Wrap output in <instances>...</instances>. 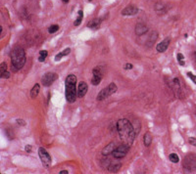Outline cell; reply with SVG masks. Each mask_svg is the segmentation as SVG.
I'll return each instance as SVG.
<instances>
[{
  "instance_id": "cell-26",
  "label": "cell",
  "mask_w": 196,
  "mask_h": 174,
  "mask_svg": "<svg viewBox=\"0 0 196 174\" xmlns=\"http://www.w3.org/2000/svg\"><path fill=\"white\" fill-rule=\"evenodd\" d=\"M187 76H188L189 78L191 79L192 81L196 84V76H194V74H193L191 71H188V73H187Z\"/></svg>"
},
{
  "instance_id": "cell-5",
  "label": "cell",
  "mask_w": 196,
  "mask_h": 174,
  "mask_svg": "<svg viewBox=\"0 0 196 174\" xmlns=\"http://www.w3.org/2000/svg\"><path fill=\"white\" fill-rule=\"evenodd\" d=\"M116 91H117V85L115 84L114 82H112V83H110L106 88H104L103 90H101L100 92H99V94L97 96V101L105 100L109 96L114 94Z\"/></svg>"
},
{
  "instance_id": "cell-28",
  "label": "cell",
  "mask_w": 196,
  "mask_h": 174,
  "mask_svg": "<svg viewBox=\"0 0 196 174\" xmlns=\"http://www.w3.org/2000/svg\"><path fill=\"white\" fill-rule=\"evenodd\" d=\"M188 141H189V143L191 144V145H193V146H196V139H195V138L190 137V138L188 139Z\"/></svg>"
},
{
  "instance_id": "cell-21",
  "label": "cell",
  "mask_w": 196,
  "mask_h": 174,
  "mask_svg": "<svg viewBox=\"0 0 196 174\" xmlns=\"http://www.w3.org/2000/svg\"><path fill=\"white\" fill-rule=\"evenodd\" d=\"M79 16H77V20L75 21V23H74V25L76 26H80V24H82V18H84V12L82 11V10H80L79 11V14H77Z\"/></svg>"
},
{
  "instance_id": "cell-17",
  "label": "cell",
  "mask_w": 196,
  "mask_h": 174,
  "mask_svg": "<svg viewBox=\"0 0 196 174\" xmlns=\"http://www.w3.org/2000/svg\"><path fill=\"white\" fill-rule=\"evenodd\" d=\"M121 168V163L120 162H112L111 164L109 165L108 170L112 173H116L120 170Z\"/></svg>"
},
{
  "instance_id": "cell-35",
  "label": "cell",
  "mask_w": 196,
  "mask_h": 174,
  "mask_svg": "<svg viewBox=\"0 0 196 174\" xmlns=\"http://www.w3.org/2000/svg\"><path fill=\"white\" fill-rule=\"evenodd\" d=\"M62 1H63V2H65V3H68V2H69V0H62Z\"/></svg>"
},
{
  "instance_id": "cell-33",
  "label": "cell",
  "mask_w": 196,
  "mask_h": 174,
  "mask_svg": "<svg viewBox=\"0 0 196 174\" xmlns=\"http://www.w3.org/2000/svg\"><path fill=\"white\" fill-rule=\"evenodd\" d=\"M60 174H68L69 173V171H67V170H62V171H60V172H59Z\"/></svg>"
},
{
  "instance_id": "cell-4",
  "label": "cell",
  "mask_w": 196,
  "mask_h": 174,
  "mask_svg": "<svg viewBox=\"0 0 196 174\" xmlns=\"http://www.w3.org/2000/svg\"><path fill=\"white\" fill-rule=\"evenodd\" d=\"M183 169L185 172H193L196 171V155L189 154L183 159Z\"/></svg>"
},
{
  "instance_id": "cell-27",
  "label": "cell",
  "mask_w": 196,
  "mask_h": 174,
  "mask_svg": "<svg viewBox=\"0 0 196 174\" xmlns=\"http://www.w3.org/2000/svg\"><path fill=\"white\" fill-rule=\"evenodd\" d=\"M0 76H1L2 78L7 79V78H9V77H10V73H9V71H5V73H3L0 74Z\"/></svg>"
},
{
  "instance_id": "cell-31",
  "label": "cell",
  "mask_w": 196,
  "mask_h": 174,
  "mask_svg": "<svg viewBox=\"0 0 196 174\" xmlns=\"http://www.w3.org/2000/svg\"><path fill=\"white\" fill-rule=\"evenodd\" d=\"M176 58H178V61L179 62V61H182L184 59V57H183V55L181 54V53H179L178 54V56H176Z\"/></svg>"
},
{
  "instance_id": "cell-6",
  "label": "cell",
  "mask_w": 196,
  "mask_h": 174,
  "mask_svg": "<svg viewBox=\"0 0 196 174\" xmlns=\"http://www.w3.org/2000/svg\"><path fill=\"white\" fill-rule=\"evenodd\" d=\"M130 147L128 145H126V144H122V145L118 146L116 149H115V151L113 152V156L114 157H116V159H123V157H125L127 156L128 152L130 151Z\"/></svg>"
},
{
  "instance_id": "cell-11",
  "label": "cell",
  "mask_w": 196,
  "mask_h": 174,
  "mask_svg": "<svg viewBox=\"0 0 196 174\" xmlns=\"http://www.w3.org/2000/svg\"><path fill=\"white\" fill-rule=\"evenodd\" d=\"M170 42H171V39L169 38V37H168V38H165L162 42H160L159 44H157L156 50L158 51V52H160V53L165 52V51L168 49L169 45H170Z\"/></svg>"
},
{
  "instance_id": "cell-25",
  "label": "cell",
  "mask_w": 196,
  "mask_h": 174,
  "mask_svg": "<svg viewBox=\"0 0 196 174\" xmlns=\"http://www.w3.org/2000/svg\"><path fill=\"white\" fill-rule=\"evenodd\" d=\"M7 71V66H6V63L5 62H3L0 65V74L1 73H5V71Z\"/></svg>"
},
{
  "instance_id": "cell-20",
  "label": "cell",
  "mask_w": 196,
  "mask_h": 174,
  "mask_svg": "<svg viewBox=\"0 0 196 174\" xmlns=\"http://www.w3.org/2000/svg\"><path fill=\"white\" fill-rule=\"evenodd\" d=\"M102 80V76L100 74H93L92 79H91V83L93 85H98Z\"/></svg>"
},
{
  "instance_id": "cell-13",
  "label": "cell",
  "mask_w": 196,
  "mask_h": 174,
  "mask_svg": "<svg viewBox=\"0 0 196 174\" xmlns=\"http://www.w3.org/2000/svg\"><path fill=\"white\" fill-rule=\"evenodd\" d=\"M117 147H118V146L116 145V143L112 142V143L108 144V145H107V146L105 147V148L102 150V155H103V156H105V157L109 156V155L113 154V152L115 151V149H116Z\"/></svg>"
},
{
  "instance_id": "cell-30",
  "label": "cell",
  "mask_w": 196,
  "mask_h": 174,
  "mask_svg": "<svg viewBox=\"0 0 196 174\" xmlns=\"http://www.w3.org/2000/svg\"><path fill=\"white\" fill-rule=\"evenodd\" d=\"M133 68V66L131 65V64H126L125 67H123V69H131Z\"/></svg>"
},
{
  "instance_id": "cell-2",
  "label": "cell",
  "mask_w": 196,
  "mask_h": 174,
  "mask_svg": "<svg viewBox=\"0 0 196 174\" xmlns=\"http://www.w3.org/2000/svg\"><path fill=\"white\" fill-rule=\"evenodd\" d=\"M77 77L74 74H70L66 78V99L69 103H75L77 98V89L76 87Z\"/></svg>"
},
{
  "instance_id": "cell-22",
  "label": "cell",
  "mask_w": 196,
  "mask_h": 174,
  "mask_svg": "<svg viewBox=\"0 0 196 174\" xmlns=\"http://www.w3.org/2000/svg\"><path fill=\"white\" fill-rule=\"evenodd\" d=\"M47 56H48V52L46 50H41L39 52V57H38V61L39 62H44L45 61V59L47 58Z\"/></svg>"
},
{
  "instance_id": "cell-32",
  "label": "cell",
  "mask_w": 196,
  "mask_h": 174,
  "mask_svg": "<svg viewBox=\"0 0 196 174\" xmlns=\"http://www.w3.org/2000/svg\"><path fill=\"white\" fill-rule=\"evenodd\" d=\"M31 150H33V147H31V145H27L26 146V152L27 153H31Z\"/></svg>"
},
{
  "instance_id": "cell-9",
  "label": "cell",
  "mask_w": 196,
  "mask_h": 174,
  "mask_svg": "<svg viewBox=\"0 0 196 174\" xmlns=\"http://www.w3.org/2000/svg\"><path fill=\"white\" fill-rule=\"evenodd\" d=\"M138 9L137 7L133 6V5H130V6L126 7L125 9L122 11V15L123 16H135L137 14Z\"/></svg>"
},
{
  "instance_id": "cell-10",
  "label": "cell",
  "mask_w": 196,
  "mask_h": 174,
  "mask_svg": "<svg viewBox=\"0 0 196 174\" xmlns=\"http://www.w3.org/2000/svg\"><path fill=\"white\" fill-rule=\"evenodd\" d=\"M88 86L84 81H82L79 83V87H77V97L82 98L84 97V95L87 93Z\"/></svg>"
},
{
  "instance_id": "cell-18",
  "label": "cell",
  "mask_w": 196,
  "mask_h": 174,
  "mask_svg": "<svg viewBox=\"0 0 196 174\" xmlns=\"http://www.w3.org/2000/svg\"><path fill=\"white\" fill-rule=\"evenodd\" d=\"M100 24H101V20H100V19H94V20L90 21V22L88 23L87 26H88V28H92V29H96V28H99Z\"/></svg>"
},
{
  "instance_id": "cell-34",
  "label": "cell",
  "mask_w": 196,
  "mask_h": 174,
  "mask_svg": "<svg viewBox=\"0 0 196 174\" xmlns=\"http://www.w3.org/2000/svg\"><path fill=\"white\" fill-rule=\"evenodd\" d=\"M179 65H181V66H184V61H183V60H182V61H179Z\"/></svg>"
},
{
  "instance_id": "cell-7",
  "label": "cell",
  "mask_w": 196,
  "mask_h": 174,
  "mask_svg": "<svg viewBox=\"0 0 196 174\" xmlns=\"http://www.w3.org/2000/svg\"><path fill=\"white\" fill-rule=\"evenodd\" d=\"M38 156L40 157L42 164L45 168H48L51 164V157L50 155L48 154L47 151L44 148H39L38 149Z\"/></svg>"
},
{
  "instance_id": "cell-1",
  "label": "cell",
  "mask_w": 196,
  "mask_h": 174,
  "mask_svg": "<svg viewBox=\"0 0 196 174\" xmlns=\"http://www.w3.org/2000/svg\"><path fill=\"white\" fill-rule=\"evenodd\" d=\"M117 130L123 144L131 147L135 138V130L133 125L127 119H121L117 122Z\"/></svg>"
},
{
  "instance_id": "cell-24",
  "label": "cell",
  "mask_w": 196,
  "mask_h": 174,
  "mask_svg": "<svg viewBox=\"0 0 196 174\" xmlns=\"http://www.w3.org/2000/svg\"><path fill=\"white\" fill-rule=\"evenodd\" d=\"M59 29V26L58 25H52L48 28V33H55Z\"/></svg>"
},
{
  "instance_id": "cell-19",
  "label": "cell",
  "mask_w": 196,
  "mask_h": 174,
  "mask_svg": "<svg viewBox=\"0 0 196 174\" xmlns=\"http://www.w3.org/2000/svg\"><path fill=\"white\" fill-rule=\"evenodd\" d=\"M143 142H144V145H145L146 147H149L150 145H151L152 143V135L150 132H146L145 135H144L143 137Z\"/></svg>"
},
{
  "instance_id": "cell-8",
  "label": "cell",
  "mask_w": 196,
  "mask_h": 174,
  "mask_svg": "<svg viewBox=\"0 0 196 174\" xmlns=\"http://www.w3.org/2000/svg\"><path fill=\"white\" fill-rule=\"evenodd\" d=\"M58 78V74L54 73H45L43 76H42L41 82L44 86H50L55 80H57Z\"/></svg>"
},
{
  "instance_id": "cell-23",
  "label": "cell",
  "mask_w": 196,
  "mask_h": 174,
  "mask_svg": "<svg viewBox=\"0 0 196 174\" xmlns=\"http://www.w3.org/2000/svg\"><path fill=\"white\" fill-rule=\"evenodd\" d=\"M169 159L173 163H178L179 162V156L176 154H171L170 156H169Z\"/></svg>"
},
{
  "instance_id": "cell-12",
  "label": "cell",
  "mask_w": 196,
  "mask_h": 174,
  "mask_svg": "<svg viewBox=\"0 0 196 174\" xmlns=\"http://www.w3.org/2000/svg\"><path fill=\"white\" fill-rule=\"evenodd\" d=\"M135 34L138 36H141L143 34H145L147 31H148V28H147L146 25H144L143 23H139L135 26Z\"/></svg>"
},
{
  "instance_id": "cell-36",
  "label": "cell",
  "mask_w": 196,
  "mask_h": 174,
  "mask_svg": "<svg viewBox=\"0 0 196 174\" xmlns=\"http://www.w3.org/2000/svg\"><path fill=\"white\" fill-rule=\"evenodd\" d=\"M88 1H91V0H88Z\"/></svg>"
},
{
  "instance_id": "cell-16",
  "label": "cell",
  "mask_w": 196,
  "mask_h": 174,
  "mask_svg": "<svg viewBox=\"0 0 196 174\" xmlns=\"http://www.w3.org/2000/svg\"><path fill=\"white\" fill-rule=\"evenodd\" d=\"M70 53H71V49H70V48H66L64 51H62V52L58 53V54L55 56V61H56V62H58V61H60L63 57L68 56Z\"/></svg>"
},
{
  "instance_id": "cell-3",
  "label": "cell",
  "mask_w": 196,
  "mask_h": 174,
  "mask_svg": "<svg viewBox=\"0 0 196 174\" xmlns=\"http://www.w3.org/2000/svg\"><path fill=\"white\" fill-rule=\"evenodd\" d=\"M11 61H12V69L16 71L21 69L26 63V54L23 48L15 47L11 52Z\"/></svg>"
},
{
  "instance_id": "cell-14",
  "label": "cell",
  "mask_w": 196,
  "mask_h": 174,
  "mask_svg": "<svg viewBox=\"0 0 196 174\" xmlns=\"http://www.w3.org/2000/svg\"><path fill=\"white\" fill-rule=\"evenodd\" d=\"M157 37H158V33H157V31H151V33H150V35L148 37V40H147V43H146L147 46L151 47L152 45L155 43V41H156Z\"/></svg>"
},
{
  "instance_id": "cell-15",
  "label": "cell",
  "mask_w": 196,
  "mask_h": 174,
  "mask_svg": "<svg viewBox=\"0 0 196 174\" xmlns=\"http://www.w3.org/2000/svg\"><path fill=\"white\" fill-rule=\"evenodd\" d=\"M39 91H40V85L38 83H36L31 90V97L33 99L36 98L37 95L39 94Z\"/></svg>"
},
{
  "instance_id": "cell-29",
  "label": "cell",
  "mask_w": 196,
  "mask_h": 174,
  "mask_svg": "<svg viewBox=\"0 0 196 174\" xmlns=\"http://www.w3.org/2000/svg\"><path fill=\"white\" fill-rule=\"evenodd\" d=\"M17 123L19 125H21V126H25L26 121H25V120H22V119H17Z\"/></svg>"
}]
</instances>
